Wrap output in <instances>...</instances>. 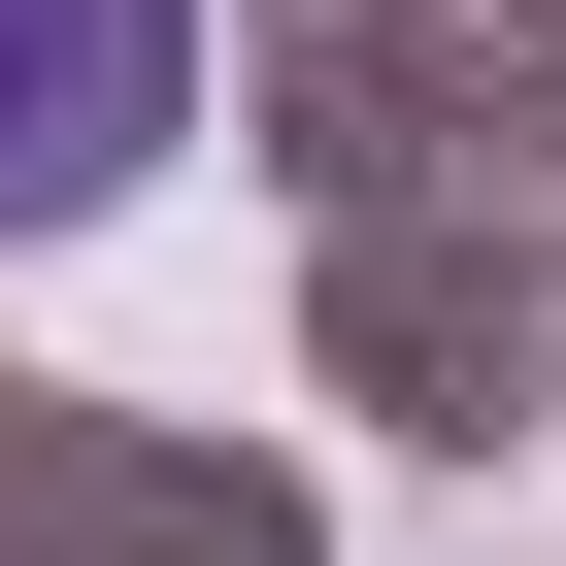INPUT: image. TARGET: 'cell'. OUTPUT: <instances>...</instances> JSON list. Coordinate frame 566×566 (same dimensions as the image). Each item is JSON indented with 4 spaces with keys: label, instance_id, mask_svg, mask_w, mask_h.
Returning <instances> with one entry per match:
<instances>
[{
    "label": "cell",
    "instance_id": "obj_1",
    "mask_svg": "<svg viewBox=\"0 0 566 566\" xmlns=\"http://www.w3.org/2000/svg\"><path fill=\"white\" fill-rule=\"evenodd\" d=\"M167 101H200V0H0V233L134 200V167H167Z\"/></svg>",
    "mask_w": 566,
    "mask_h": 566
}]
</instances>
